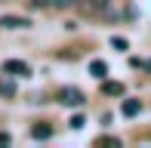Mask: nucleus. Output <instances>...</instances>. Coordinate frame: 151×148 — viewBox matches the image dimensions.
Here are the masks:
<instances>
[{
    "mask_svg": "<svg viewBox=\"0 0 151 148\" xmlns=\"http://www.w3.org/2000/svg\"><path fill=\"white\" fill-rule=\"evenodd\" d=\"M59 102H62V105H71V108H77V105H83V93H80L77 86H65V90L59 93Z\"/></svg>",
    "mask_w": 151,
    "mask_h": 148,
    "instance_id": "1",
    "label": "nucleus"
},
{
    "mask_svg": "<svg viewBox=\"0 0 151 148\" xmlns=\"http://www.w3.org/2000/svg\"><path fill=\"white\" fill-rule=\"evenodd\" d=\"M0 3H6V0H0Z\"/></svg>",
    "mask_w": 151,
    "mask_h": 148,
    "instance_id": "13",
    "label": "nucleus"
},
{
    "mask_svg": "<svg viewBox=\"0 0 151 148\" xmlns=\"http://www.w3.org/2000/svg\"><path fill=\"white\" fill-rule=\"evenodd\" d=\"M102 93H105V96H123V83H117V80H105V83H102Z\"/></svg>",
    "mask_w": 151,
    "mask_h": 148,
    "instance_id": "6",
    "label": "nucleus"
},
{
    "mask_svg": "<svg viewBox=\"0 0 151 148\" xmlns=\"http://www.w3.org/2000/svg\"><path fill=\"white\" fill-rule=\"evenodd\" d=\"M34 9H46V6H52V0H31Z\"/></svg>",
    "mask_w": 151,
    "mask_h": 148,
    "instance_id": "12",
    "label": "nucleus"
},
{
    "mask_svg": "<svg viewBox=\"0 0 151 148\" xmlns=\"http://www.w3.org/2000/svg\"><path fill=\"white\" fill-rule=\"evenodd\" d=\"M0 25H3V28H28V19H25V16H3V19H0Z\"/></svg>",
    "mask_w": 151,
    "mask_h": 148,
    "instance_id": "3",
    "label": "nucleus"
},
{
    "mask_svg": "<svg viewBox=\"0 0 151 148\" xmlns=\"http://www.w3.org/2000/svg\"><path fill=\"white\" fill-rule=\"evenodd\" d=\"M120 111H123V117H136V114L142 111V102L139 99H127V102L120 105Z\"/></svg>",
    "mask_w": 151,
    "mask_h": 148,
    "instance_id": "4",
    "label": "nucleus"
},
{
    "mask_svg": "<svg viewBox=\"0 0 151 148\" xmlns=\"http://www.w3.org/2000/svg\"><path fill=\"white\" fill-rule=\"evenodd\" d=\"M0 96H6V99L16 96V80H12V74H6V77L0 80Z\"/></svg>",
    "mask_w": 151,
    "mask_h": 148,
    "instance_id": "5",
    "label": "nucleus"
},
{
    "mask_svg": "<svg viewBox=\"0 0 151 148\" xmlns=\"http://www.w3.org/2000/svg\"><path fill=\"white\" fill-rule=\"evenodd\" d=\"M90 74H93V77H105V74H108V65L105 62H99V59H96V62H90Z\"/></svg>",
    "mask_w": 151,
    "mask_h": 148,
    "instance_id": "8",
    "label": "nucleus"
},
{
    "mask_svg": "<svg viewBox=\"0 0 151 148\" xmlns=\"http://www.w3.org/2000/svg\"><path fill=\"white\" fill-rule=\"evenodd\" d=\"M68 124H71V126H74V130H80V126H83V124H86V120H83V117H80V114H74V117H71V120H68Z\"/></svg>",
    "mask_w": 151,
    "mask_h": 148,
    "instance_id": "11",
    "label": "nucleus"
},
{
    "mask_svg": "<svg viewBox=\"0 0 151 148\" xmlns=\"http://www.w3.org/2000/svg\"><path fill=\"white\" fill-rule=\"evenodd\" d=\"M3 74H12V77H25V74H31V68L25 62H19V59H6L3 62Z\"/></svg>",
    "mask_w": 151,
    "mask_h": 148,
    "instance_id": "2",
    "label": "nucleus"
},
{
    "mask_svg": "<svg viewBox=\"0 0 151 148\" xmlns=\"http://www.w3.org/2000/svg\"><path fill=\"white\" fill-rule=\"evenodd\" d=\"M80 0H52V6L56 9H71V6H77Z\"/></svg>",
    "mask_w": 151,
    "mask_h": 148,
    "instance_id": "9",
    "label": "nucleus"
},
{
    "mask_svg": "<svg viewBox=\"0 0 151 148\" xmlns=\"http://www.w3.org/2000/svg\"><path fill=\"white\" fill-rule=\"evenodd\" d=\"M111 46H114V50H127V40H123V37H111Z\"/></svg>",
    "mask_w": 151,
    "mask_h": 148,
    "instance_id": "10",
    "label": "nucleus"
},
{
    "mask_svg": "<svg viewBox=\"0 0 151 148\" xmlns=\"http://www.w3.org/2000/svg\"><path fill=\"white\" fill-rule=\"evenodd\" d=\"M31 136L34 139H50L52 136V126L50 124H37V126H31Z\"/></svg>",
    "mask_w": 151,
    "mask_h": 148,
    "instance_id": "7",
    "label": "nucleus"
}]
</instances>
